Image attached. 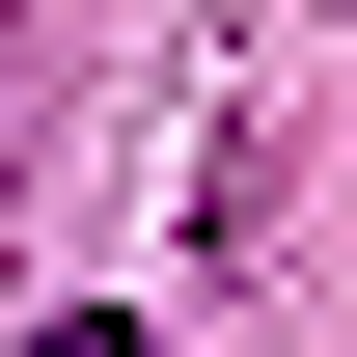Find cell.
Segmentation results:
<instances>
[{"instance_id":"1","label":"cell","mask_w":357,"mask_h":357,"mask_svg":"<svg viewBox=\"0 0 357 357\" xmlns=\"http://www.w3.org/2000/svg\"><path fill=\"white\" fill-rule=\"evenodd\" d=\"M28 357H137V330H110V303H55V330H28Z\"/></svg>"}]
</instances>
